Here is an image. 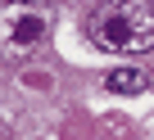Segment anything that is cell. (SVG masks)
<instances>
[{"label":"cell","instance_id":"cell-1","mask_svg":"<svg viewBox=\"0 0 154 140\" xmlns=\"http://www.w3.org/2000/svg\"><path fill=\"white\" fill-rule=\"evenodd\" d=\"M86 36L104 54L140 59L154 50V0H100L86 14Z\"/></svg>","mask_w":154,"mask_h":140},{"label":"cell","instance_id":"cell-2","mask_svg":"<svg viewBox=\"0 0 154 140\" xmlns=\"http://www.w3.org/2000/svg\"><path fill=\"white\" fill-rule=\"evenodd\" d=\"M54 14L41 0H0V59H32L50 41Z\"/></svg>","mask_w":154,"mask_h":140},{"label":"cell","instance_id":"cell-3","mask_svg":"<svg viewBox=\"0 0 154 140\" xmlns=\"http://www.w3.org/2000/svg\"><path fill=\"white\" fill-rule=\"evenodd\" d=\"M104 86L113 95H140V91H149V77L140 68H113V73H104Z\"/></svg>","mask_w":154,"mask_h":140}]
</instances>
